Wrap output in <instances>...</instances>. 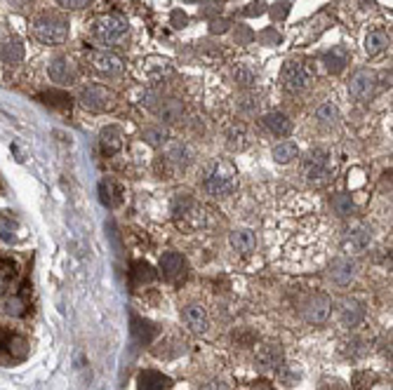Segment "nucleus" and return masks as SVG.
<instances>
[{"label": "nucleus", "instance_id": "nucleus-1", "mask_svg": "<svg viewBox=\"0 0 393 390\" xmlns=\"http://www.w3.org/2000/svg\"><path fill=\"white\" fill-rule=\"evenodd\" d=\"M330 226L318 214L316 203H308L301 193H294L274 212L269 223V252L276 264L285 268L320 266L328 257Z\"/></svg>", "mask_w": 393, "mask_h": 390}, {"label": "nucleus", "instance_id": "nucleus-2", "mask_svg": "<svg viewBox=\"0 0 393 390\" xmlns=\"http://www.w3.org/2000/svg\"><path fill=\"white\" fill-rule=\"evenodd\" d=\"M203 188L212 198H228L238 188V172L231 162L226 160H215L205 167L203 172Z\"/></svg>", "mask_w": 393, "mask_h": 390}, {"label": "nucleus", "instance_id": "nucleus-3", "mask_svg": "<svg viewBox=\"0 0 393 390\" xmlns=\"http://www.w3.org/2000/svg\"><path fill=\"white\" fill-rule=\"evenodd\" d=\"M31 33L43 45H62L69 38V22L57 12H45L31 22Z\"/></svg>", "mask_w": 393, "mask_h": 390}, {"label": "nucleus", "instance_id": "nucleus-4", "mask_svg": "<svg viewBox=\"0 0 393 390\" xmlns=\"http://www.w3.org/2000/svg\"><path fill=\"white\" fill-rule=\"evenodd\" d=\"M301 172L308 184H328L335 176V158L328 149H311L301 160Z\"/></svg>", "mask_w": 393, "mask_h": 390}, {"label": "nucleus", "instance_id": "nucleus-5", "mask_svg": "<svg viewBox=\"0 0 393 390\" xmlns=\"http://www.w3.org/2000/svg\"><path fill=\"white\" fill-rule=\"evenodd\" d=\"M128 33V22L120 15H101L90 26V38L101 47H113Z\"/></svg>", "mask_w": 393, "mask_h": 390}, {"label": "nucleus", "instance_id": "nucleus-6", "mask_svg": "<svg viewBox=\"0 0 393 390\" xmlns=\"http://www.w3.org/2000/svg\"><path fill=\"white\" fill-rule=\"evenodd\" d=\"M172 219L177 221L179 228L186 230H196L203 226L205 221V212L203 207L198 205V200L189 193H179L177 198L172 200Z\"/></svg>", "mask_w": 393, "mask_h": 390}, {"label": "nucleus", "instance_id": "nucleus-7", "mask_svg": "<svg viewBox=\"0 0 393 390\" xmlns=\"http://www.w3.org/2000/svg\"><path fill=\"white\" fill-rule=\"evenodd\" d=\"M313 80H316V73H313V69L306 62H301V59H290V62H285V66H283L281 83L287 94L306 92L313 85Z\"/></svg>", "mask_w": 393, "mask_h": 390}, {"label": "nucleus", "instance_id": "nucleus-8", "mask_svg": "<svg viewBox=\"0 0 393 390\" xmlns=\"http://www.w3.org/2000/svg\"><path fill=\"white\" fill-rule=\"evenodd\" d=\"M81 106L90 113H101L113 106V92L106 90L104 85H85L78 94Z\"/></svg>", "mask_w": 393, "mask_h": 390}, {"label": "nucleus", "instance_id": "nucleus-9", "mask_svg": "<svg viewBox=\"0 0 393 390\" xmlns=\"http://www.w3.org/2000/svg\"><path fill=\"white\" fill-rule=\"evenodd\" d=\"M372 242V228L367 223H353L351 228L344 230L342 235V252L351 257V254H360L370 247Z\"/></svg>", "mask_w": 393, "mask_h": 390}, {"label": "nucleus", "instance_id": "nucleus-10", "mask_svg": "<svg viewBox=\"0 0 393 390\" xmlns=\"http://www.w3.org/2000/svg\"><path fill=\"white\" fill-rule=\"evenodd\" d=\"M90 66L97 76L101 78H118L125 71V64L118 54L108 52V50H92L90 52Z\"/></svg>", "mask_w": 393, "mask_h": 390}, {"label": "nucleus", "instance_id": "nucleus-11", "mask_svg": "<svg viewBox=\"0 0 393 390\" xmlns=\"http://www.w3.org/2000/svg\"><path fill=\"white\" fill-rule=\"evenodd\" d=\"M374 90H377V76L367 69H360L351 76L349 80V94L353 96L356 101H370Z\"/></svg>", "mask_w": 393, "mask_h": 390}, {"label": "nucleus", "instance_id": "nucleus-12", "mask_svg": "<svg viewBox=\"0 0 393 390\" xmlns=\"http://www.w3.org/2000/svg\"><path fill=\"white\" fill-rule=\"evenodd\" d=\"M358 275V261L351 259V257H340L332 261V268H330V280L332 285L337 287H349L351 282Z\"/></svg>", "mask_w": 393, "mask_h": 390}, {"label": "nucleus", "instance_id": "nucleus-13", "mask_svg": "<svg viewBox=\"0 0 393 390\" xmlns=\"http://www.w3.org/2000/svg\"><path fill=\"white\" fill-rule=\"evenodd\" d=\"M47 76H50L52 83L62 85V87L64 85H74L78 80V66L69 57H57L47 66Z\"/></svg>", "mask_w": 393, "mask_h": 390}, {"label": "nucleus", "instance_id": "nucleus-14", "mask_svg": "<svg viewBox=\"0 0 393 390\" xmlns=\"http://www.w3.org/2000/svg\"><path fill=\"white\" fill-rule=\"evenodd\" d=\"M342 120L340 106H337L335 99H323L313 108V123H316L320 130H335Z\"/></svg>", "mask_w": 393, "mask_h": 390}, {"label": "nucleus", "instance_id": "nucleus-15", "mask_svg": "<svg viewBox=\"0 0 393 390\" xmlns=\"http://www.w3.org/2000/svg\"><path fill=\"white\" fill-rule=\"evenodd\" d=\"M162 162H167L172 169H184V167H189V164L193 162V151H191V146L186 144V142H181V139H177V142H167L165 158H162Z\"/></svg>", "mask_w": 393, "mask_h": 390}, {"label": "nucleus", "instance_id": "nucleus-16", "mask_svg": "<svg viewBox=\"0 0 393 390\" xmlns=\"http://www.w3.org/2000/svg\"><path fill=\"white\" fill-rule=\"evenodd\" d=\"M330 308H332L330 296H325V294H313V296L306 298V303H304V308H301V313H304V318H306L308 322H313V325H320V322L328 320Z\"/></svg>", "mask_w": 393, "mask_h": 390}, {"label": "nucleus", "instance_id": "nucleus-17", "mask_svg": "<svg viewBox=\"0 0 393 390\" xmlns=\"http://www.w3.org/2000/svg\"><path fill=\"white\" fill-rule=\"evenodd\" d=\"M160 275L167 282H177L186 275V259L179 252H165L160 257Z\"/></svg>", "mask_w": 393, "mask_h": 390}, {"label": "nucleus", "instance_id": "nucleus-18", "mask_svg": "<svg viewBox=\"0 0 393 390\" xmlns=\"http://www.w3.org/2000/svg\"><path fill=\"white\" fill-rule=\"evenodd\" d=\"M228 242H231L233 252L240 254V257H250L257 249V235L250 228H233L231 235H228Z\"/></svg>", "mask_w": 393, "mask_h": 390}, {"label": "nucleus", "instance_id": "nucleus-19", "mask_svg": "<svg viewBox=\"0 0 393 390\" xmlns=\"http://www.w3.org/2000/svg\"><path fill=\"white\" fill-rule=\"evenodd\" d=\"M153 113L158 115L162 123H179L184 118V101L177 96H160L158 106L153 108Z\"/></svg>", "mask_w": 393, "mask_h": 390}, {"label": "nucleus", "instance_id": "nucleus-20", "mask_svg": "<svg viewBox=\"0 0 393 390\" xmlns=\"http://www.w3.org/2000/svg\"><path fill=\"white\" fill-rule=\"evenodd\" d=\"M184 322L191 332L196 334H205L210 327V318H208V310H205L201 303H189L184 306Z\"/></svg>", "mask_w": 393, "mask_h": 390}, {"label": "nucleus", "instance_id": "nucleus-21", "mask_svg": "<svg viewBox=\"0 0 393 390\" xmlns=\"http://www.w3.org/2000/svg\"><path fill=\"white\" fill-rule=\"evenodd\" d=\"M340 318H342L344 327H349V329L358 327V325H362V320H365V306H362L360 301H356V298H346L340 308Z\"/></svg>", "mask_w": 393, "mask_h": 390}, {"label": "nucleus", "instance_id": "nucleus-22", "mask_svg": "<svg viewBox=\"0 0 393 390\" xmlns=\"http://www.w3.org/2000/svg\"><path fill=\"white\" fill-rule=\"evenodd\" d=\"M231 76H233V83L238 85V87H243V90H252L257 85V80H259V71L252 64H247V62L235 64Z\"/></svg>", "mask_w": 393, "mask_h": 390}, {"label": "nucleus", "instance_id": "nucleus-23", "mask_svg": "<svg viewBox=\"0 0 393 390\" xmlns=\"http://www.w3.org/2000/svg\"><path fill=\"white\" fill-rule=\"evenodd\" d=\"M264 127L269 130V134H274V137H287L290 132H292V120L287 118L285 113H266L262 118Z\"/></svg>", "mask_w": 393, "mask_h": 390}, {"label": "nucleus", "instance_id": "nucleus-24", "mask_svg": "<svg viewBox=\"0 0 393 390\" xmlns=\"http://www.w3.org/2000/svg\"><path fill=\"white\" fill-rule=\"evenodd\" d=\"M24 59V45L17 38H5L0 40V62L5 66H15Z\"/></svg>", "mask_w": 393, "mask_h": 390}, {"label": "nucleus", "instance_id": "nucleus-25", "mask_svg": "<svg viewBox=\"0 0 393 390\" xmlns=\"http://www.w3.org/2000/svg\"><path fill=\"white\" fill-rule=\"evenodd\" d=\"M172 388V379L160 371H142L139 374V390H170Z\"/></svg>", "mask_w": 393, "mask_h": 390}, {"label": "nucleus", "instance_id": "nucleus-26", "mask_svg": "<svg viewBox=\"0 0 393 390\" xmlns=\"http://www.w3.org/2000/svg\"><path fill=\"white\" fill-rule=\"evenodd\" d=\"M99 146H101V153L104 155H113L123 149V132L116 125H108L99 137Z\"/></svg>", "mask_w": 393, "mask_h": 390}, {"label": "nucleus", "instance_id": "nucleus-27", "mask_svg": "<svg viewBox=\"0 0 393 390\" xmlns=\"http://www.w3.org/2000/svg\"><path fill=\"white\" fill-rule=\"evenodd\" d=\"M19 275V268L17 261L10 257H0V296L8 294V289L12 287V282Z\"/></svg>", "mask_w": 393, "mask_h": 390}, {"label": "nucleus", "instance_id": "nucleus-28", "mask_svg": "<svg viewBox=\"0 0 393 390\" xmlns=\"http://www.w3.org/2000/svg\"><path fill=\"white\" fill-rule=\"evenodd\" d=\"M257 357H259V362H262L264 369H278L283 364V350H281V346H278V344L262 346L259 353H257Z\"/></svg>", "mask_w": 393, "mask_h": 390}, {"label": "nucleus", "instance_id": "nucleus-29", "mask_svg": "<svg viewBox=\"0 0 393 390\" xmlns=\"http://www.w3.org/2000/svg\"><path fill=\"white\" fill-rule=\"evenodd\" d=\"M389 42L391 38L384 31H370L365 38V52L370 54V57H377V54L389 50Z\"/></svg>", "mask_w": 393, "mask_h": 390}, {"label": "nucleus", "instance_id": "nucleus-30", "mask_svg": "<svg viewBox=\"0 0 393 390\" xmlns=\"http://www.w3.org/2000/svg\"><path fill=\"white\" fill-rule=\"evenodd\" d=\"M144 69H147V78L151 83H160L165 76H170L172 73V66L167 59H149L147 64H144Z\"/></svg>", "mask_w": 393, "mask_h": 390}, {"label": "nucleus", "instance_id": "nucleus-31", "mask_svg": "<svg viewBox=\"0 0 393 390\" xmlns=\"http://www.w3.org/2000/svg\"><path fill=\"white\" fill-rule=\"evenodd\" d=\"M297 155H299V149H297V144H294V142H281V144L274 146V160L278 164L292 162Z\"/></svg>", "mask_w": 393, "mask_h": 390}, {"label": "nucleus", "instance_id": "nucleus-32", "mask_svg": "<svg viewBox=\"0 0 393 390\" xmlns=\"http://www.w3.org/2000/svg\"><path fill=\"white\" fill-rule=\"evenodd\" d=\"M346 62H349V57H346V50H344V47H335V50L328 52V54L323 57L325 69H328L330 73H340V71H344Z\"/></svg>", "mask_w": 393, "mask_h": 390}, {"label": "nucleus", "instance_id": "nucleus-33", "mask_svg": "<svg viewBox=\"0 0 393 390\" xmlns=\"http://www.w3.org/2000/svg\"><path fill=\"white\" fill-rule=\"evenodd\" d=\"M132 278H135L137 285H151L156 280V271L147 261H135L132 264Z\"/></svg>", "mask_w": 393, "mask_h": 390}, {"label": "nucleus", "instance_id": "nucleus-34", "mask_svg": "<svg viewBox=\"0 0 393 390\" xmlns=\"http://www.w3.org/2000/svg\"><path fill=\"white\" fill-rule=\"evenodd\" d=\"M353 200H351V195L346 193H337L335 198H332V212L340 217H351L353 214Z\"/></svg>", "mask_w": 393, "mask_h": 390}, {"label": "nucleus", "instance_id": "nucleus-35", "mask_svg": "<svg viewBox=\"0 0 393 390\" xmlns=\"http://www.w3.org/2000/svg\"><path fill=\"white\" fill-rule=\"evenodd\" d=\"M167 139H170V134L162 125H151L144 130V142L151 144V146H162L167 144Z\"/></svg>", "mask_w": 393, "mask_h": 390}, {"label": "nucleus", "instance_id": "nucleus-36", "mask_svg": "<svg viewBox=\"0 0 393 390\" xmlns=\"http://www.w3.org/2000/svg\"><path fill=\"white\" fill-rule=\"evenodd\" d=\"M5 313L15 315V318H22V315L26 313V296L15 294L12 298H8V301H5Z\"/></svg>", "mask_w": 393, "mask_h": 390}, {"label": "nucleus", "instance_id": "nucleus-37", "mask_svg": "<svg viewBox=\"0 0 393 390\" xmlns=\"http://www.w3.org/2000/svg\"><path fill=\"white\" fill-rule=\"evenodd\" d=\"M238 108H240L243 113H247V115H255V113L259 111V96L245 92V94L238 99Z\"/></svg>", "mask_w": 393, "mask_h": 390}, {"label": "nucleus", "instance_id": "nucleus-38", "mask_svg": "<svg viewBox=\"0 0 393 390\" xmlns=\"http://www.w3.org/2000/svg\"><path fill=\"white\" fill-rule=\"evenodd\" d=\"M228 144H231V149H243L245 146V127L243 125H233L231 130H228Z\"/></svg>", "mask_w": 393, "mask_h": 390}, {"label": "nucleus", "instance_id": "nucleus-39", "mask_svg": "<svg viewBox=\"0 0 393 390\" xmlns=\"http://www.w3.org/2000/svg\"><path fill=\"white\" fill-rule=\"evenodd\" d=\"M45 99H47L45 103H52V106H57V108H66V106L71 108V99L64 92H47Z\"/></svg>", "mask_w": 393, "mask_h": 390}, {"label": "nucleus", "instance_id": "nucleus-40", "mask_svg": "<svg viewBox=\"0 0 393 390\" xmlns=\"http://www.w3.org/2000/svg\"><path fill=\"white\" fill-rule=\"evenodd\" d=\"M12 339H15V332H12L10 327H0V350L8 353Z\"/></svg>", "mask_w": 393, "mask_h": 390}, {"label": "nucleus", "instance_id": "nucleus-41", "mask_svg": "<svg viewBox=\"0 0 393 390\" xmlns=\"http://www.w3.org/2000/svg\"><path fill=\"white\" fill-rule=\"evenodd\" d=\"M57 3L66 10H83V8H87L90 0H57Z\"/></svg>", "mask_w": 393, "mask_h": 390}, {"label": "nucleus", "instance_id": "nucleus-42", "mask_svg": "<svg viewBox=\"0 0 393 390\" xmlns=\"http://www.w3.org/2000/svg\"><path fill=\"white\" fill-rule=\"evenodd\" d=\"M201 390H226V386H224L221 381H210V383H205Z\"/></svg>", "mask_w": 393, "mask_h": 390}]
</instances>
